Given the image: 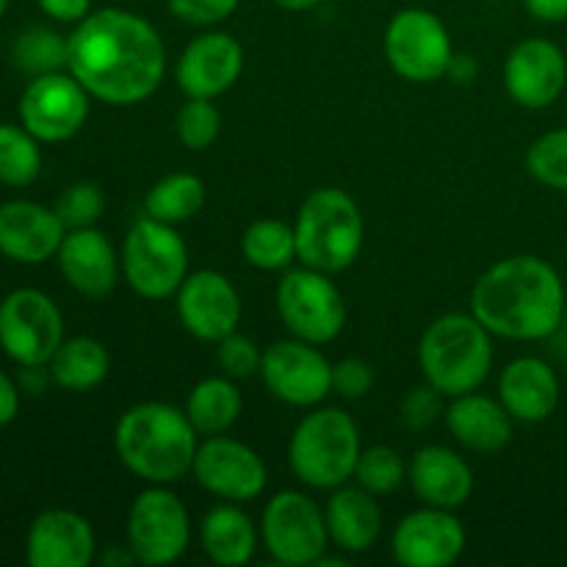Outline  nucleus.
<instances>
[{
	"label": "nucleus",
	"instance_id": "nucleus-38",
	"mask_svg": "<svg viewBox=\"0 0 567 567\" xmlns=\"http://www.w3.org/2000/svg\"><path fill=\"white\" fill-rule=\"evenodd\" d=\"M216 358H219L221 374L230 377V380H249V377L260 371L264 352H260L252 338L241 336L236 330L216 343Z\"/></svg>",
	"mask_w": 567,
	"mask_h": 567
},
{
	"label": "nucleus",
	"instance_id": "nucleus-46",
	"mask_svg": "<svg viewBox=\"0 0 567 567\" xmlns=\"http://www.w3.org/2000/svg\"><path fill=\"white\" fill-rule=\"evenodd\" d=\"M6 11H9V0H0V20H3Z\"/></svg>",
	"mask_w": 567,
	"mask_h": 567
},
{
	"label": "nucleus",
	"instance_id": "nucleus-42",
	"mask_svg": "<svg viewBox=\"0 0 567 567\" xmlns=\"http://www.w3.org/2000/svg\"><path fill=\"white\" fill-rule=\"evenodd\" d=\"M39 9L55 22H81L92 11V0H37Z\"/></svg>",
	"mask_w": 567,
	"mask_h": 567
},
{
	"label": "nucleus",
	"instance_id": "nucleus-27",
	"mask_svg": "<svg viewBox=\"0 0 567 567\" xmlns=\"http://www.w3.org/2000/svg\"><path fill=\"white\" fill-rule=\"evenodd\" d=\"M260 529L238 504H216L199 524V546L205 557L221 567H241L252 563L258 551Z\"/></svg>",
	"mask_w": 567,
	"mask_h": 567
},
{
	"label": "nucleus",
	"instance_id": "nucleus-6",
	"mask_svg": "<svg viewBox=\"0 0 567 567\" xmlns=\"http://www.w3.org/2000/svg\"><path fill=\"white\" fill-rule=\"evenodd\" d=\"M360 452L358 424L338 408L310 410L288 441L293 476L313 491H336L354 480Z\"/></svg>",
	"mask_w": 567,
	"mask_h": 567
},
{
	"label": "nucleus",
	"instance_id": "nucleus-15",
	"mask_svg": "<svg viewBox=\"0 0 567 567\" xmlns=\"http://www.w3.org/2000/svg\"><path fill=\"white\" fill-rule=\"evenodd\" d=\"M92 94L75 81L72 72L37 75L20 97V122L39 142H66L89 120Z\"/></svg>",
	"mask_w": 567,
	"mask_h": 567
},
{
	"label": "nucleus",
	"instance_id": "nucleus-35",
	"mask_svg": "<svg viewBox=\"0 0 567 567\" xmlns=\"http://www.w3.org/2000/svg\"><path fill=\"white\" fill-rule=\"evenodd\" d=\"M526 172L554 192H567V127L537 138L526 153Z\"/></svg>",
	"mask_w": 567,
	"mask_h": 567
},
{
	"label": "nucleus",
	"instance_id": "nucleus-12",
	"mask_svg": "<svg viewBox=\"0 0 567 567\" xmlns=\"http://www.w3.org/2000/svg\"><path fill=\"white\" fill-rule=\"evenodd\" d=\"M385 59L404 81H441L454 61L449 28L432 11L402 9L385 28Z\"/></svg>",
	"mask_w": 567,
	"mask_h": 567
},
{
	"label": "nucleus",
	"instance_id": "nucleus-5",
	"mask_svg": "<svg viewBox=\"0 0 567 567\" xmlns=\"http://www.w3.org/2000/svg\"><path fill=\"white\" fill-rule=\"evenodd\" d=\"M297 260L310 269L338 275L360 258L365 241V221L358 203L343 188H316L299 205Z\"/></svg>",
	"mask_w": 567,
	"mask_h": 567
},
{
	"label": "nucleus",
	"instance_id": "nucleus-37",
	"mask_svg": "<svg viewBox=\"0 0 567 567\" xmlns=\"http://www.w3.org/2000/svg\"><path fill=\"white\" fill-rule=\"evenodd\" d=\"M53 210L59 219L64 221L66 230H78V227H94V221L103 216L105 210V194L97 183H72L55 199Z\"/></svg>",
	"mask_w": 567,
	"mask_h": 567
},
{
	"label": "nucleus",
	"instance_id": "nucleus-31",
	"mask_svg": "<svg viewBox=\"0 0 567 567\" xmlns=\"http://www.w3.org/2000/svg\"><path fill=\"white\" fill-rule=\"evenodd\" d=\"M241 255L260 271H286L297 260L293 225L282 219H258L244 230Z\"/></svg>",
	"mask_w": 567,
	"mask_h": 567
},
{
	"label": "nucleus",
	"instance_id": "nucleus-21",
	"mask_svg": "<svg viewBox=\"0 0 567 567\" xmlns=\"http://www.w3.org/2000/svg\"><path fill=\"white\" fill-rule=\"evenodd\" d=\"M55 258H59V269L64 280L89 299L109 297L122 275V264L114 244L97 227L66 230Z\"/></svg>",
	"mask_w": 567,
	"mask_h": 567
},
{
	"label": "nucleus",
	"instance_id": "nucleus-39",
	"mask_svg": "<svg viewBox=\"0 0 567 567\" xmlns=\"http://www.w3.org/2000/svg\"><path fill=\"white\" fill-rule=\"evenodd\" d=\"M241 0H166V9L186 25H219L230 20Z\"/></svg>",
	"mask_w": 567,
	"mask_h": 567
},
{
	"label": "nucleus",
	"instance_id": "nucleus-19",
	"mask_svg": "<svg viewBox=\"0 0 567 567\" xmlns=\"http://www.w3.org/2000/svg\"><path fill=\"white\" fill-rule=\"evenodd\" d=\"M244 72V48L225 31H208L192 39L177 59V86L186 97L216 100L236 86Z\"/></svg>",
	"mask_w": 567,
	"mask_h": 567
},
{
	"label": "nucleus",
	"instance_id": "nucleus-20",
	"mask_svg": "<svg viewBox=\"0 0 567 567\" xmlns=\"http://www.w3.org/2000/svg\"><path fill=\"white\" fill-rule=\"evenodd\" d=\"M64 236L66 227L53 208L31 199L0 205V255L14 264L37 266L55 258Z\"/></svg>",
	"mask_w": 567,
	"mask_h": 567
},
{
	"label": "nucleus",
	"instance_id": "nucleus-14",
	"mask_svg": "<svg viewBox=\"0 0 567 567\" xmlns=\"http://www.w3.org/2000/svg\"><path fill=\"white\" fill-rule=\"evenodd\" d=\"M192 476L203 491L221 502H252L269 485L264 457L236 437L210 435L194 454Z\"/></svg>",
	"mask_w": 567,
	"mask_h": 567
},
{
	"label": "nucleus",
	"instance_id": "nucleus-11",
	"mask_svg": "<svg viewBox=\"0 0 567 567\" xmlns=\"http://www.w3.org/2000/svg\"><path fill=\"white\" fill-rule=\"evenodd\" d=\"M64 343V316L48 293L17 288L0 302V347L22 369H42Z\"/></svg>",
	"mask_w": 567,
	"mask_h": 567
},
{
	"label": "nucleus",
	"instance_id": "nucleus-25",
	"mask_svg": "<svg viewBox=\"0 0 567 567\" xmlns=\"http://www.w3.org/2000/svg\"><path fill=\"white\" fill-rule=\"evenodd\" d=\"M443 419L454 441L471 452L496 454L513 441V415L498 399L482 396L480 391L454 396Z\"/></svg>",
	"mask_w": 567,
	"mask_h": 567
},
{
	"label": "nucleus",
	"instance_id": "nucleus-41",
	"mask_svg": "<svg viewBox=\"0 0 567 567\" xmlns=\"http://www.w3.org/2000/svg\"><path fill=\"white\" fill-rule=\"evenodd\" d=\"M443 413H446V410H443V393L435 391L430 382L421 388H413L402 402V421L410 430H426V426L435 424Z\"/></svg>",
	"mask_w": 567,
	"mask_h": 567
},
{
	"label": "nucleus",
	"instance_id": "nucleus-23",
	"mask_svg": "<svg viewBox=\"0 0 567 567\" xmlns=\"http://www.w3.org/2000/svg\"><path fill=\"white\" fill-rule=\"evenodd\" d=\"M498 402L507 408L513 421L543 424L557 413L559 377L546 360L515 358L498 377Z\"/></svg>",
	"mask_w": 567,
	"mask_h": 567
},
{
	"label": "nucleus",
	"instance_id": "nucleus-2",
	"mask_svg": "<svg viewBox=\"0 0 567 567\" xmlns=\"http://www.w3.org/2000/svg\"><path fill=\"white\" fill-rule=\"evenodd\" d=\"M565 282L548 260L513 255L493 264L471 291V313L507 341H543L563 327Z\"/></svg>",
	"mask_w": 567,
	"mask_h": 567
},
{
	"label": "nucleus",
	"instance_id": "nucleus-18",
	"mask_svg": "<svg viewBox=\"0 0 567 567\" xmlns=\"http://www.w3.org/2000/svg\"><path fill=\"white\" fill-rule=\"evenodd\" d=\"M565 83L567 59L551 39H524L504 61V89L524 109H548L565 92Z\"/></svg>",
	"mask_w": 567,
	"mask_h": 567
},
{
	"label": "nucleus",
	"instance_id": "nucleus-8",
	"mask_svg": "<svg viewBox=\"0 0 567 567\" xmlns=\"http://www.w3.org/2000/svg\"><path fill=\"white\" fill-rule=\"evenodd\" d=\"M275 302L282 324L299 341L324 347L347 327V302L327 271L288 269L277 282Z\"/></svg>",
	"mask_w": 567,
	"mask_h": 567
},
{
	"label": "nucleus",
	"instance_id": "nucleus-13",
	"mask_svg": "<svg viewBox=\"0 0 567 567\" xmlns=\"http://www.w3.org/2000/svg\"><path fill=\"white\" fill-rule=\"evenodd\" d=\"M260 380L269 393L291 408H316L332 393V365L316 343L288 338L264 349Z\"/></svg>",
	"mask_w": 567,
	"mask_h": 567
},
{
	"label": "nucleus",
	"instance_id": "nucleus-32",
	"mask_svg": "<svg viewBox=\"0 0 567 567\" xmlns=\"http://www.w3.org/2000/svg\"><path fill=\"white\" fill-rule=\"evenodd\" d=\"M42 172L39 138L25 127L0 122V183L6 186H31Z\"/></svg>",
	"mask_w": 567,
	"mask_h": 567
},
{
	"label": "nucleus",
	"instance_id": "nucleus-29",
	"mask_svg": "<svg viewBox=\"0 0 567 567\" xmlns=\"http://www.w3.org/2000/svg\"><path fill=\"white\" fill-rule=\"evenodd\" d=\"M50 377L59 388L72 393H86L103 385L111 371V354L97 338H70L50 358Z\"/></svg>",
	"mask_w": 567,
	"mask_h": 567
},
{
	"label": "nucleus",
	"instance_id": "nucleus-1",
	"mask_svg": "<svg viewBox=\"0 0 567 567\" xmlns=\"http://www.w3.org/2000/svg\"><path fill=\"white\" fill-rule=\"evenodd\" d=\"M66 72L100 103H144L166 75L158 31L127 9L89 11L66 37Z\"/></svg>",
	"mask_w": 567,
	"mask_h": 567
},
{
	"label": "nucleus",
	"instance_id": "nucleus-36",
	"mask_svg": "<svg viewBox=\"0 0 567 567\" xmlns=\"http://www.w3.org/2000/svg\"><path fill=\"white\" fill-rule=\"evenodd\" d=\"M175 131L186 150H194V153L208 150L221 133V114L214 100L188 97L177 111Z\"/></svg>",
	"mask_w": 567,
	"mask_h": 567
},
{
	"label": "nucleus",
	"instance_id": "nucleus-44",
	"mask_svg": "<svg viewBox=\"0 0 567 567\" xmlns=\"http://www.w3.org/2000/svg\"><path fill=\"white\" fill-rule=\"evenodd\" d=\"M17 413H20V393H17L14 382L0 371V430L6 424H11L17 419Z\"/></svg>",
	"mask_w": 567,
	"mask_h": 567
},
{
	"label": "nucleus",
	"instance_id": "nucleus-26",
	"mask_svg": "<svg viewBox=\"0 0 567 567\" xmlns=\"http://www.w3.org/2000/svg\"><path fill=\"white\" fill-rule=\"evenodd\" d=\"M374 498V493L349 482L332 491L324 507L332 546L347 554H363L374 546L382 532V513Z\"/></svg>",
	"mask_w": 567,
	"mask_h": 567
},
{
	"label": "nucleus",
	"instance_id": "nucleus-28",
	"mask_svg": "<svg viewBox=\"0 0 567 567\" xmlns=\"http://www.w3.org/2000/svg\"><path fill=\"white\" fill-rule=\"evenodd\" d=\"M183 410L199 435H225L241 419L244 399L230 377H205L188 391Z\"/></svg>",
	"mask_w": 567,
	"mask_h": 567
},
{
	"label": "nucleus",
	"instance_id": "nucleus-30",
	"mask_svg": "<svg viewBox=\"0 0 567 567\" xmlns=\"http://www.w3.org/2000/svg\"><path fill=\"white\" fill-rule=\"evenodd\" d=\"M205 205V183L192 172H172L161 177L144 197V214L166 225L194 219Z\"/></svg>",
	"mask_w": 567,
	"mask_h": 567
},
{
	"label": "nucleus",
	"instance_id": "nucleus-40",
	"mask_svg": "<svg viewBox=\"0 0 567 567\" xmlns=\"http://www.w3.org/2000/svg\"><path fill=\"white\" fill-rule=\"evenodd\" d=\"M374 388V369L369 360L363 358H343L341 363L332 365V393L341 399L358 402V399L369 396Z\"/></svg>",
	"mask_w": 567,
	"mask_h": 567
},
{
	"label": "nucleus",
	"instance_id": "nucleus-22",
	"mask_svg": "<svg viewBox=\"0 0 567 567\" xmlns=\"http://www.w3.org/2000/svg\"><path fill=\"white\" fill-rule=\"evenodd\" d=\"M94 548V529L83 515L48 509L28 529L25 559L31 567H86Z\"/></svg>",
	"mask_w": 567,
	"mask_h": 567
},
{
	"label": "nucleus",
	"instance_id": "nucleus-9",
	"mask_svg": "<svg viewBox=\"0 0 567 567\" xmlns=\"http://www.w3.org/2000/svg\"><path fill=\"white\" fill-rule=\"evenodd\" d=\"M125 535L136 563L150 567L172 565L192 543V518L169 485H150L131 502Z\"/></svg>",
	"mask_w": 567,
	"mask_h": 567
},
{
	"label": "nucleus",
	"instance_id": "nucleus-16",
	"mask_svg": "<svg viewBox=\"0 0 567 567\" xmlns=\"http://www.w3.org/2000/svg\"><path fill=\"white\" fill-rule=\"evenodd\" d=\"M177 316L188 336L199 341L219 343L241 324V297L221 271H188L175 293Z\"/></svg>",
	"mask_w": 567,
	"mask_h": 567
},
{
	"label": "nucleus",
	"instance_id": "nucleus-34",
	"mask_svg": "<svg viewBox=\"0 0 567 567\" xmlns=\"http://www.w3.org/2000/svg\"><path fill=\"white\" fill-rule=\"evenodd\" d=\"M408 480V463L402 454L391 446H371L360 452L358 468H354V482L365 487L374 496H388L399 491Z\"/></svg>",
	"mask_w": 567,
	"mask_h": 567
},
{
	"label": "nucleus",
	"instance_id": "nucleus-45",
	"mask_svg": "<svg viewBox=\"0 0 567 567\" xmlns=\"http://www.w3.org/2000/svg\"><path fill=\"white\" fill-rule=\"evenodd\" d=\"M275 6H280V9L286 11H308L313 9V6H319L321 0H271Z\"/></svg>",
	"mask_w": 567,
	"mask_h": 567
},
{
	"label": "nucleus",
	"instance_id": "nucleus-33",
	"mask_svg": "<svg viewBox=\"0 0 567 567\" xmlns=\"http://www.w3.org/2000/svg\"><path fill=\"white\" fill-rule=\"evenodd\" d=\"M14 64L17 70H22L25 75H48V72H61L66 70V39L61 37L53 28H28L17 37L14 50Z\"/></svg>",
	"mask_w": 567,
	"mask_h": 567
},
{
	"label": "nucleus",
	"instance_id": "nucleus-43",
	"mask_svg": "<svg viewBox=\"0 0 567 567\" xmlns=\"http://www.w3.org/2000/svg\"><path fill=\"white\" fill-rule=\"evenodd\" d=\"M524 9L540 22L567 20V0H524Z\"/></svg>",
	"mask_w": 567,
	"mask_h": 567
},
{
	"label": "nucleus",
	"instance_id": "nucleus-7",
	"mask_svg": "<svg viewBox=\"0 0 567 567\" xmlns=\"http://www.w3.org/2000/svg\"><path fill=\"white\" fill-rule=\"evenodd\" d=\"M120 264L127 286L142 299L158 302L175 297L188 277V247L175 225L142 216L125 233Z\"/></svg>",
	"mask_w": 567,
	"mask_h": 567
},
{
	"label": "nucleus",
	"instance_id": "nucleus-4",
	"mask_svg": "<svg viewBox=\"0 0 567 567\" xmlns=\"http://www.w3.org/2000/svg\"><path fill=\"white\" fill-rule=\"evenodd\" d=\"M419 365L443 396L480 391L493 369L491 330L474 313L441 316L421 336Z\"/></svg>",
	"mask_w": 567,
	"mask_h": 567
},
{
	"label": "nucleus",
	"instance_id": "nucleus-10",
	"mask_svg": "<svg viewBox=\"0 0 567 567\" xmlns=\"http://www.w3.org/2000/svg\"><path fill=\"white\" fill-rule=\"evenodd\" d=\"M260 540L271 559L288 567L319 565L330 546L324 509L302 491H282L266 502Z\"/></svg>",
	"mask_w": 567,
	"mask_h": 567
},
{
	"label": "nucleus",
	"instance_id": "nucleus-17",
	"mask_svg": "<svg viewBox=\"0 0 567 567\" xmlns=\"http://www.w3.org/2000/svg\"><path fill=\"white\" fill-rule=\"evenodd\" d=\"M465 551V529L454 509L421 507L399 520L391 554L404 567H449Z\"/></svg>",
	"mask_w": 567,
	"mask_h": 567
},
{
	"label": "nucleus",
	"instance_id": "nucleus-24",
	"mask_svg": "<svg viewBox=\"0 0 567 567\" xmlns=\"http://www.w3.org/2000/svg\"><path fill=\"white\" fill-rule=\"evenodd\" d=\"M408 482L426 507L457 509L474 493L471 465L446 446H424L408 463Z\"/></svg>",
	"mask_w": 567,
	"mask_h": 567
},
{
	"label": "nucleus",
	"instance_id": "nucleus-47",
	"mask_svg": "<svg viewBox=\"0 0 567 567\" xmlns=\"http://www.w3.org/2000/svg\"><path fill=\"white\" fill-rule=\"evenodd\" d=\"M563 327H565V332H567V308H565V319H563Z\"/></svg>",
	"mask_w": 567,
	"mask_h": 567
},
{
	"label": "nucleus",
	"instance_id": "nucleus-3",
	"mask_svg": "<svg viewBox=\"0 0 567 567\" xmlns=\"http://www.w3.org/2000/svg\"><path fill=\"white\" fill-rule=\"evenodd\" d=\"M197 437L186 410L166 402H142L116 421L114 449L133 476L147 485H172L192 474Z\"/></svg>",
	"mask_w": 567,
	"mask_h": 567
}]
</instances>
